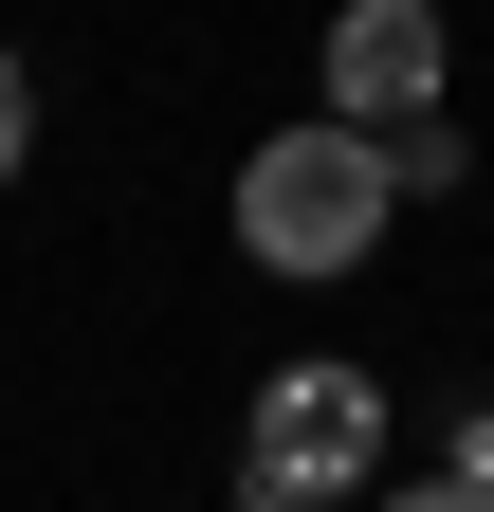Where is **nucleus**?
I'll return each mask as SVG.
<instances>
[{
    "label": "nucleus",
    "mask_w": 494,
    "mask_h": 512,
    "mask_svg": "<svg viewBox=\"0 0 494 512\" xmlns=\"http://www.w3.org/2000/svg\"><path fill=\"white\" fill-rule=\"evenodd\" d=\"M238 256L257 275H293V293H330V275H366V256L403 238V202H385V147H348V128L312 110V128H275V147H238Z\"/></svg>",
    "instance_id": "f257e3e1"
},
{
    "label": "nucleus",
    "mask_w": 494,
    "mask_h": 512,
    "mask_svg": "<svg viewBox=\"0 0 494 512\" xmlns=\"http://www.w3.org/2000/svg\"><path fill=\"white\" fill-rule=\"evenodd\" d=\"M238 494H275V512H366V476H385V384L366 366H275L257 384V421H238Z\"/></svg>",
    "instance_id": "f03ea898"
},
{
    "label": "nucleus",
    "mask_w": 494,
    "mask_h": 512,
    "mask_svg": "<svg viewBox=\"0 0 494 512\" xmlns=\"http://www.w3.org/2000/svg\"><path fill=\"white\" fill-rule=\"evenodd\" d=\"M440 74H458V37L421 19V0H366V19H330V128H348V147L440 128Z\"/></svg>",
    "instance_id": "7ed1b4c3"
},
{
    "label": "nucleus",
    "mask_w": 494,
    "mask_h": 512,
    "mask_svg": "<svg viewBox=\"0 0 494 512\" xmlns=\"http://www.w3.org/2000/svg\"><path fill=\"white\" fill-rule=\"evenodd\" d=\"M458 183H476L458 128H403V147H385V202H458Z\"/></svg>",
    "instance_id": "20e7f679"
},
{
    "label": "nucleus",
    "mask_w": 494,
    "mask_h": 512,
    "mask_svg": "<svg viewBox=\"0 0 494 512\" xmlns=\"http://www.w3.org/2000/svg\"><path fill=\"white\" fill-rule=\"evenodd\" d=\"M19 165H37V74L0 55V183H19Z\"/></svg>",
    "instance_id": "39448f33"
},
{
    "label": "nucleus",
    "mask_w": 494,
    "mask_h": 512,
    "mask_svg": "<svg viewBox=\"0 0 494 512\" xmlns=\"http://www.w3.org/2000/svg\"><path fill=\"white\" fill-rule=\"evenodd\" d=\"M366 512H494V494H458V476H403V494H366Z\"/></svg>",
    "instance_id": "423d86ee"
},
{
    "label": "nucleus",
    "mask_w": 494,
    "mask_h": 512,
    "mask_svg": "<svg viewBox=\"0 0 494 512\" xmlns=\"http://www.w3.org/2000/svg\"><path fill=\"white\" fill-rule=\"evenodd\" d=\"M238 512H275V494H238Z\"/></svg>",
    "instance_id": "0eeeda50"
}]
</instances>
